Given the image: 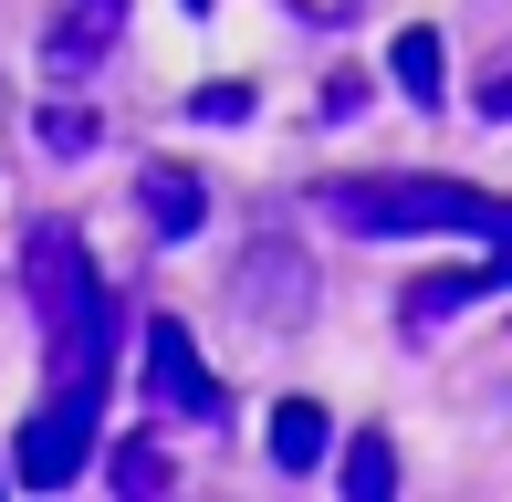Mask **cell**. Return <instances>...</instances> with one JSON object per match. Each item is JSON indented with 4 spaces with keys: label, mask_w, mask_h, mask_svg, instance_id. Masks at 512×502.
Wrapping results in <instances>:
<instances>
[{
    "label": "cell",
    "mask_w": 512,
    "mask_h": 502,
    "mask_svg": "<svg viewBox=\"0 0 512 502\" xmlns=\"http://www.w3.org/2000/svg\"><path fill=\"white\" fill-rule=\"evenodd\" d=\"M95 408H105V398L42 387L32 429H21V450H11V482H21V492H63V482L84 471V450H95Z\"/></svg>",
    "instance_id": "cell-4"
},
{
    "label": "cell",
    "mask_w": 512,
    "mask_h": 502,
    "mask_svg": "<svg viewBox=\"0 0 512 502\" xmlns=\"http://www.w3.org/2000/svg\"><path fill=\"white\" fill-rule=\"evenodd\" d=\"M115 32H126V0H53V21H42V84H53V95L95 84Z\"/></svg>",
    "instance_id": "cell-5"
},
{
    "label": "cell",
    "mask_w": 512,
    "mask_h": 502,
    "mask_svg": "<svg viewBox=\"0 0 512 502\" xmlns=\"http://www.w3.org/2000/svg\"><path fill=\"white\" fill-rule=\"evenodd\" d=\"M481 116H492V126H512V63H502L492 84H481Z\"/></svg>",
    "instance_id": "cell-16"
},
{
    "label": "cell",
    "mask_w": 512,
    "mask_h": 502,
    "mask_svg": "<svg viewBox=\"0 0 512 502\" xmlns=\"http://www.w3.org/2000/svg\"><path fill=\"white\" fill-rule=\"evenodd\" d=\"M345 492H356V502H387V492H398V450H387V429H356V440H345Z\"/></svg>",
    "instance_id": "cell-11"
},
{
    "label": "cell",
    "mask_w": 512,
    "mask_h": 502,
    "mask_svg": "<svg viewBox=\"0 0 512 502\" xmlns=\"http://www.w3.org/2000/svg\"><path fill=\"white\" fill-rule=\"evenodd\" d=\"M178 11H189V21H199V11H220V0H178Z\"/></svg>",
    "instance_id": "cell-17"
},
{
    "label": "cell",
    "mask_w": 512,
    "mask_h": 502,
    "mask_svg": "<svg viewBox=\"0 0 512 502\" xmlns=\"http://www.w3.org/2000/svg\"><path fill=\"white\" fill-rule=\"evenodd\" d=\"M366 0H293V21H314V32H335V21H356Z\"/></svg>",
    "instance_id": "cell-15"
},
{
    "label": "cell",
    "mask_w": 512,
    "mask_h": 502,
    "mask_svg": "<svg viewBox=\"0 0 512 502\" xmlns=\"http://www.w3.org/2000/svg\"><path fill=\"white\" fill-rule=\"evenodd\" d=\"M95 136H105L95 105H74V95H63V105H42V147H53V157H84Z\"/></svg>",
    "instance_id": "cell-12"
},
{
    "label": "cell",
    "mask_w": 512,
    "mask_h": 502,
    "mask_svg": "<svg viewBox=\"0 0 512 502\" xmlns=\"http://www.w3.org/2000/svg\"><path fill=\"white\" fill-rule=\"evenodd\" d=\"M147 398H157V408H178V419H230L220 377L199 367V335L178 325V314H157V325H147Z\"/></svg>",
    "instance_id": "cell-6"
},
{
    "label": "cell",
    "mask_w": 512,
    "mask_h": 502,
    "mask_svg": "<svg viewBox=\"0 0 512 502\" xmlns=\"http://www.w3.org/2000/svg\"><path fill=\"white\" fill-rule=\"evenodd\" d=\"M324 440H335V429H324L314 398H283V408H272V461H283V471H314Z\"/></svg>",
    "instance_id": "cell-10"
},
{
    "label": "cell",
    "mask_w": 512,
    "mask_h": 502,
    "mask_svg": "<svg viewBox=\"0 0 512 502\" xmlns=\"http://www.w3.org/2000/svg\"><path fill=\"white\" fill-rule=\"evenodd\" d=\"M230 304H241V325L262 335V346H283V335H304V314H314V262L283 231H251L241 272H230Z\"/></svg>",
    "instance_id": "cell-2"
},
{
    "label": "cell",
    "mask_w": 512,
    "mask_h": 502,
    "mask_svg": "<svg viewBox=\"0 0 512 502\" xmlns=\"http://www.w3.org/2000/svg\"><path fill=\"white\" fill-rule=\"evenodd\" d=\"M324 210L356 241H398V231H460L512 251V199L471 189V178H356V189H324Z\"/></svg>",
    "instance_id": "cell-1"
},
{
    "label": "cell",
    "mask_w": 512,
    "mask_h": 502,
    "mask_svg": "<svg viewBox=\"0 0 512 502\" xmlns=\"http://www.w3.org/2000/svg\"><path fill=\"white\" fill-rule=\"evenodd\" d=\"M21 293H32L42 335L84 325V314L105 304V272H95V251L74 241V220H42V231H32V251H21Z\"/></svg>",
    "instance_id": "cell-3"
},
{
    "label": "cell",
    "mask_w": 512,
    "mask_h": 502,
    "mask_svg": "<svg viewBox=\"0 0 512 502\" xmlns=\"http://www.w3.org/2000/svg\"><path fill=\"white\" fill-rule=\"evenodd\" d=\"M492 293H512V251H502L492 272H429V283H408V293H398V325H408V346H429V325H450V314L492 304Z\"/></svg>",
    "instance_id": "cell-7"
},
{
    "label": "cell",
    "mask_w": 512,
    "mask_h": 502,
    "mask_svg": "<svg viewBox=\"0 0 512 502\" xmlns=\"http://www.w3.org/2000/svg\"><path fill=\"white\" fill-rule=\"evenodd\" d=\"M136 199H147V231H157V241H189L199 220H209V189H199L189 168H147V178H136Z\"/></svg>",
    "instance_id": "cell-8"
},
{
    "label": "cell",
    "mask_w": 512,
    "mask_h": 502,
    "mask_svg": "<svg viewBox=\"0 0 512 502\" xmlns=\"http://www.w3.org/2000/svg\"><path fill=\"white\" fill-rule=\"evenodd\" d=\"M189 116H209V126H241V116H251V84H199V95H189Z\"/></svg>",
    "instance_id": "cell-14"
},
{
    "label": "cell",
    "mask_w": 512,
    "mask_h": 502,
    "mask_svg": "<svg viewBox=\"0 0 512 502\" xmlns=\"http://www.w3.org/2000/svg\"><path fill=\"white\" fill-rule=\"evenodd\" d=\"M115 482H126V492H168V461H157L147 440H126V450H115Z\"/></svg>",
    "instance_id": "cell-13"
},
{
    "label": "cell",
    "mask_w": 512,
    "mask_h": 502,
    "mask_svg": "<svg viewBox=\"0 0 512 502\" xmlns=\"http://www.w3.org/2000/svg\"><path fill=\"white\" fill-rule=\"evenodd\" d=\"M387 74H398V95H408V105H439V84H450V53H439V32H429V21L387 42Z\"/></svg>",
    "instance_id": "cell-9"
}]
</instances>
